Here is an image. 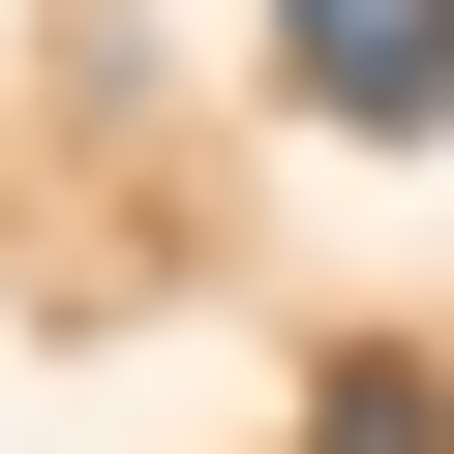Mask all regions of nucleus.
<instances>
[{
  "label": "nucleus",
  "mask_w": 454,
  "mask_h": 454,
  "mask_svg": "<svg viewBox=\"0 0 454 454\" xmlns=\"http://www.w3.org/2000/svg\"><path fill=\"white\" fill-rule=\"evenodd\" d=\"M333 454H454V424H424V364H333Z\"/></svg>",
  "instance_id": "2"
},
{
  "label": "nucleus",
  "mask_w": 454,
  "mask_h": 454,
  "mask_svg": "<svg viewBox=\"0 0 454 454\" xmlns=\"http://www.w3.org/2000/svg\"><path fill=\"white\" fill-rule=\"evenodd\" d=\"M273 91L333 152H454V0H273Z\"/></svg>",
  "instance_id": "1"
}]
</instances>
